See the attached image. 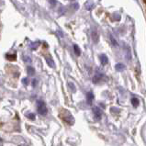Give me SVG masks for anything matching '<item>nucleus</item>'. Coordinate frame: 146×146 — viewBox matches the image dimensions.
Segmentation results:
<instances>
[{
    "instance_id": "f257e3e1",
    "label": "nucleus",
    "mask_w": 146,
    "mask_h": 146,
    "mask_svg": "<svg viewBox=\"0 0 146 146\" xmlns=\"http://www.w3.org/2000/svg\"><path fill=\"white\" fill-rule=\"evenodd\" d=\"M38 112L40 115H45L47 113V108L45 103L42 101V100H40L38 102Z\"/></svg>"
},
{
    "instance_id": "f03ea898",
    "label": "nucleus",
    "mask_w": 146,
    "mask_h": 146,
    "mask_svg": "<svg viewBox=\"0 0 146 146\" xmlns=\"http://www.w3.org/2000/svg\"><path fill=\"white\" fill-rule=\"evenodd\" d=\"M93 113H94L95 118L97 119H99L100 118H101V111H100V110L98 108H97V107L93 108Z\"/></svg>"
},
{
    "instance_id": "7ed1b4c3",
    "label": "nucleus",
    "mask_w": 146,
    "mask_h": 146,
    "mask_svg": "<svg viewBox=\"0 0 146 146\" xmlns=\"http://www.w3.org/2000/svg\"><path fill=\"white\" fill-rule=\"evenodd\" d=\"M100 61H101V64L105 65L107 62H108V58L106 57V55H104V54H102V55H100Z\"/></svg>"
},
{
    "instance_id": "20e7f679",
    "label": "nucleus",
    "mask_w": 146,
    "mask_h": 146,
    "mask_svg": "<svg viewBox=\"0 0 146 146\" xmlns=\"http://www.w3.org/2000/svg\"><path fill=\"white\" fill-rule=\"evenodd\" d=\"M103 76L101 74H96L95 76V77H94V79H93V81L95 82V83H98V82H99L100 81V79H101V77H102Z\"/></svg>"
},
{
    "instance_id": "39448f33",
    "label": "nucleus",
    "mask_w": 146,
    "mask_h": 146,
    "mask_svg": "<svg viewBox=\"0 0 146 146\" xmlns=\"http://www.w3.org/2000/svg\"><path fill=\"white\" fill-rule=\"evenodd\" d=\"M46 62H48V64L51 66V67H53V66H54V62L50 57H46Z\"/></svg>"
},
{
    "instance_id": "423d86ee",
    "label": "nucleus",
    "mask_w": 146,
    "mask_h": 146,
    "mask_svg": "<svg viewBox=\"0 0 146 146\" xmlns=\"http://www.w3.org/2000/svg\"><path fill=\"white\" fill-rule=\"evenodd\" d=\"M92 100H93V94L92 93H88L87 94V102L89 104L92 103Z\"/></svg>"
},
{
    "instance_id": "0eeeda50",
    "label": "nucleus",
    "mask_w": 146,
    "mask_h": 146,
    "mask_svg": "<svg viewBox=\"0 0 146 146\" xmlns=\"http://www.w3.org/2000/svg\"><path fill=\"white\" fill-rule=\"evenodd\" d=\"M131 103L133 104V106H134V107H137V106H138V104H139V101H138V99H137L136 98H133L131 99Z\"/></svg>"
},
{
    "instance_id": "6e6552de",
    "label": "nucleus",
    "mask_w": 146,
    "mask_h": 146,
    "mask_svg": "<svg viewBox=\"0 0 146 146\" xmlns=\"http://www.w3.org/2000/svg\"><path fill=\"white\" fill-rule=\"evenodd\" d=\"M74 52H76V53L77 54V55H80V49H79V47L77 46V45H74Z\"/></svg>"
},
{
    "instance_id": "1a4fd4ad",
    "label": "nucleus",
    "mask_w": 146,
    "mask_h": 146,
    "mask_svg": "<svg viewBox=\"0 0 146 146\" xmlns=\"http://www.w3.org/2000/svg\"><path fill=\"white\" fill-rule=\"evenodd\" d=\"M116 69L118 70V71H122V70L124 69V65L121 64H117V65H116Z\"/></svg>"
},
{
    "instance_id": "9d476101",
    "label": "nucleus",
    "mask_w": 146,
    "mask_h": 146,
    "mask_svg": "<svg viewBox=\"0 0 146 146\" xmlns=\"http://www.w3.org/2000/svg\"><path fill=\"white\" fill-rule=\"evenodd\" d=\"M16 57L17 56L15 55V54H13V55H8V54H7V58L8 60H10V61H15Z\"/></svg>"
},
{
    "instance_id": "9b49d317",
    "label": "nucleus",
    "mask_w": 146,
    "mask_h": 146,
    "mask_svg": "<svg viewBox=\"0 0 146 146\" xmlns=\"http://www.w3.org/2000/svg\"><path fill=\"white\" fill-rule=\"evenodd\" d=\"M38 46H39V42H33L31 45V50H36Z\"/></svg>"
},
{
    "instance_id": "f8f14e48",
    "label": "nucleus",
    "mask_w": 146,
    "mask_h": 146,
    "mask_svg": "<svg viewBox=\"0 0 146 146\" xmlns=\"http://www.w3.org/2000/svg\"><path fill=\"white\" fill-rule=\"evenodd\" d=\"M27 70H28V73L30 74H34V69H33L32 67H31V66H29Z\"/></svg>"
},
{
    "instance_id": "ddd939ff",
    "label": "nucleus",
    "mask_w": 146,
    "mask_h": 146,
    "mask_svg": "<svg viewBox=\"0 0 146 146\" xmlns=\"http://www.w3.org/2000/svg\"><path fill=\"white\" fill-rule=\"evenodd\" d=\"M27 117L30 119H35V114H33V113H29L27 114Z\"/></svg>"
},
{
    "instance_id": "4468645a",
    "label": "nucleus",
    "mask_w": 146,
    "mask_h": 146,
    "mask_svg": "<svg viewBox=\"0 0 146 146\" xmlns=\"http://www.w3.org/2000/svg\"><path fill=\"white\" fill-rule=\"evenodd\" d=\"M110 40H112V42H113V44H114V45H116V46H117V45H118V44H117V41H116V40H114L113 37H112V36L110 37Z\"/></svg>"
},
{
    "instance_id": "2eb2a0df",
    "label": "nucleus",
    "mask_w": 146,
    "mask_h": 146,
    "mask_svg": "<svg viewBox=\"0 0 146 146\" xmlns=\"http://www.w3.org/2000/svg\"><path fill=\"white\" fill-rule=\"evenodd\" d=\"M24 60H25V62H31V59H30V57H28V56L24 57Z\"/></svg>"
},
{
    "instance_id": "dca6fc26",
    "label": "nucleus",
    "mask_w": 146,
    "mask_h": 146,
    "mask_svg": "<svg viewBox=\"0 0 146 146\" xmlns=\"http://www.w3.org/2000/svg\"><path fill=\"white\" fill-rule=\"evenodd\" d=\"M0 146H2V140L0 139Z\"/></svg>"
},
{
    "instance_id": "f3484780",
    "label": "nucleus",
    "mask_w": 146,
    "mask_h": 146,
    "mask_svg": "<svg viewBox=\"0 0 146 146\" xmlns=\"http://www.w3.org/2000/svg\"><path fill=\"white\" fill-rule=\"evenodd\" d=\"M143 1H144V2H145V4H146V0H143Z\"/></svg>"
}]
</instances>
